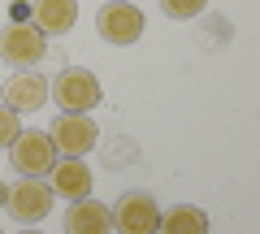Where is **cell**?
<instances>
[{
	"label": "cell",
	"instance_id": "8992f818",
	"mask_svg": "<svg viewBox=\"0 0 260 234\" xmlns=\"http://www.w3.org/2000/svg\"><path fill=\"white\" fill-rule=\"evenodd\" d=\"M109 221H113L117 234H156L160 208H156V199L143 195V191H126V195L109 208Z\"/></svg>",
	"mask_w": 260,
	"mask_h": 234
},
{
	"label": "cell",
	"instance_id": "7a4b0ae2",
	"mask_svg": "<svg viewBox=\"0 0 260 234\" xmlns=\"http://www.w3.org/2000/svg\"><path fill=\"white\" fill-rule=\"evenodd\" d=\"M143 13L135 9V0H104L100 13H95V30H100L104 44H117V48H130L143 39Z\"/></svg>",
	"mask_w": 260,
	"mask_h": 234
},
{
	"label": "cell",
	"instance_id": "6da1fadb",
	"mask_svg": "<svg viewBox=\"0 0 260 234\" xmlns=\"http://www.w3.org/2000/svg\"><path fill=\"white\" fill-rule=\"evenodd\" d=\"M48 95L61 104V113H91L100 104V78L83 65H65L56 78H48Z\"/></svg>",
	"mask_w": 260,
	"mask_h": 234
},
{
	"label": "cell",
	"instance_id": "52a82bcc",
	"mask_svg": "<svg viewBox=\"0 0 260 234\" xmlns=\"http://www.w3.org/2000/svg\"><path fill=\"white\" fill-rule=\"evenodd\" d=\"M5 213L22 225H35L52 213V187L44 178H18V187H9V199H5Z\"/></svg>",
	"mask_w": 260,
	"mask_h": 234
},
{
	"label": "cell",
	"instance_id": "ba28073f",
	"mask_svg": "<svg viewBox=\"0 0 260 234\" xmlns=\"http://www.w3.org/2000/svg\"><path fill=\"white\" fill-rule=\"evenodd\" d=\"M48 104V78L35 74V70H13V78L5 83V109L22 113H35Z\"/></svg>",
	"mask_w": 260,
	"mask_h": 234
},
{
	"label": "cell",
	"instance_id": "9a60e30c",
	"mask_svg": "<svg viewBox=\"0 0 260 234\" xmlns=\"http://www.w3.org/2000/svg\"><path fill=\"white\" fill-rule=\"evenodd\" d=\"M9 22H30V5H22V0H18V5L9 9Z\"/></svg>",
	"mask_w": 260,
	"mask_h": 234
},
{
	"label": "cell",
	"instance_id": "5bb4252c",
	"mask_svg": "<svg viewBox=\"0 0 260 234\" xmlns=\"http://www.w3.org/2000/svg\"><path fill=\"white\" fill-rule=\"evenodd\" d=\"M22 135V117L13 109H5L0 104V148H13V139Z\"/></svg>",
	"mask_w": 260,
	"mask_h": 234
},
{
	"label": "cell",
	"instance_id": "30bf717a",
	"mask_svg": "<svg viewBox=\"0 0 260 234\" xmlns=\"http://www.w3.org/2000/svg\"><path fill=\"white\" fill-rule=\"evenodd\" d=\"M48 187H52V195H61V199L91 195V169H87V160L83 156H61L52 165V174H48Z\"/></svg>",
	"mask_w": 260,
	"mask_h": 234
},
{
	"label": "cell",
	"instance_id": "3957f363",
	"mask_svg": "<svg viewBox=\"0 0 260 234\" xmlns=\"http://www.w3.org/2000/svg\"><path fill=\"white\" fill-rule=\"evenodd\" d=\"M9 160H13V169H18V178H48L61 156H56L48 130H22L18 139H13V148H9Z\"/></svg>",
	"mask_w": 260,
	"mask_h": 234
},
{
	"label": "cell",
	"instance_id": "5b68a950",
	"mask_svg": "<svg viewBox=\"0 0 260 234\" xmlns=\"http://www.w3.org/2000/svg\"><path fill=\"white\" fill-rule=\"evenodd\" d=\"M48 139H52L56 156H87L100 143V126L87 113H61L52 122V130H48Z\"/></svg>",
	"mask_w": 260,
	"mask_h": 234
},
{
	"label": "cell",
	"instance_id": "277c9868",
	"mask_svg": "<svg viewBox=\"0 0 260 234\" xmlns=\"http://www.w3.org/2000/svg\"><path fill=\"white\" fill-rule=\"evenodd\" d=\"M48 52V39L39 35L30 22H9V26H0V61L13 70H30L39 65Z\"/></svg>",
	"mask_w": 260,
	"mask_h": 234
},
{
	"label": "cell",
	"instance_id": "2e32d148",
	"mask_svg": "<svg viewBox=\"0 0 260 234\" xmlns=\"http://www.w3.org/2000/svg\"><path fill=\"white\" fill-rule=\"evenodd\" d=\"M5 199H9V187H5V182H0V213H5Z\"/></svg>",
	"mask_w": 260,
	"mask_h": 234
},
{
	"label": "cell",
	"instance_id": "7c38bea8",
	"mask_svg": "<svg viewBox=\"0 0 260 234\" xmlns=\"http://www.w3.org/2000/svg\"><path fill=\"white\" fill-rule=\"evenodd\" d=\"M156 234H208V213L195 204H174L160 213Z\"/></svg>",
	"mask_w": 260,
	"mask_h": 234
},
{
	"label": "cell",
	"instance_id": "8fae6325",
	"mask_svg": "<svg viewBox=\"0 0 260 234\" xmlns=\"http://www.w3.org/2000/svg\"><path fill=\"white\" fill-rule=\"evenodd\" d=\"M65 234H113L109 204H100L91 195L70 199V208H65Z\"/></svg>",
	"mask_w": 260,
	"mask_h": 234
},
{
	"label": "cell",
	"instance_id": "9c48e42d",
	"mask_svg": "<svg viewBox=\"0 0 260 234\" xmlns=\"http://www.w3.org/2000/svg\"><path fill=\"white\" fill-rule=\"evenodd\" d=\"M74 22H78L74 0H30V26L44 39H56L65 30H74Z\"/></svg>",
	"mask_w": 260,
	"mask_h": 234
},
{
	"label": "cell",
	"instance_id": "4fadbf2b",
	"mask_svg": "<svg viewBox=\"0 0 260 234\" xmlns=\"http://www.w3.org/2000/svg\"><path fill=\"white\" fill-rule=\"evenodd\" d=\"M204 9H208V0H160V13L174 18V22H191V18H200Z\"/></svg>",
	"mask_w": 260,
	"mask_h": 234
},
{
	"label": "cell",
	"instance_id": "e0dca14e",
	"mask_svg": "<svg viewBox=\"0 0 260 234\" xmlns=\"http://www.w3.org/2000/svg\"><path fill=\"white\" fill-rule=\"evenodd\" d=\"M18 234H44V230H35V225H26V230H18Z\"/></svg>",
	"mask_w": 260,
	"mask_h": 234
}]
</instances>
